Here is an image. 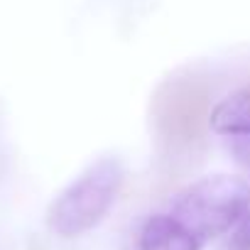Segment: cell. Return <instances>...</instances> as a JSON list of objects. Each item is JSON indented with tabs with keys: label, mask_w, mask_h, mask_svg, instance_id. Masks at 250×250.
<instances>
[{
	"label": "cell",
	"mask_w": 250,
	"mask_h": 250,
	"mask_svg": "<svg viewBox=\"0 0 250 250\" xmlns=\"http://www.w3.org/2000/svg\"><path fill=\"white\" fill-rule=\"evenodd\" d=\"M125 167L118 157H101L88 165L47 208V226L62 238H76L96 228L115 204Z\"/></svg>",
	"instance_id": "6da1fadb"
},
{
	"label": "cell",
	"mask_w": 250,
	"mask_h": 250,
	"mask_svg": "<svg viewBox=\"0 0 250 250\" xmlns=\"http://www.w3.org/2000/svg\"><path fill=\"white\" fill-rule=\"evenodd\" d=\"M250 211V184L235 174H208L184 187L169 204V213L182 221L201 243L228 233Z\"/></svg>",
	"instance_id": "7a4b0ae2"
},
{
	"label": "cell",
	"mask_w": 250,
	"mask_h": 250,
	"mask_svg": "<svg viewBox=\"0 0 250 250\" xmlns=\"http://www.w3.org/2000/svg\"><path fill=\"white\" fill-rule=\"evenodd\" d=\"M140 250H201V240L172 213H152L138 238Z\"/></svg>",
	"instance_id": "3957f363"
},
{
	"label": "cell",
	"mask_w": 250,
	"mask_h": 250,
	"mask_svg": "<svg viewBox=\"0 0 250 250\" xmlns=\"http://www.w3.org/2000/svg\"><path fill=\"white\" fill-rule=\"evenodd\" d=\"M208 128L223 138H250V88L221 98L208 113Z\"/></svg>",
	"instance_id": "277c9868"
},
{
	"label": "cell",
	"mask_w": 250,
	"mask_h": 250,
	"mask_svg": "<svg viewBox=\"0 0 250 250\" xmlns=\"http://www.w3.org/2000/svg\"><path fill=\"white\" fill-rule=\"evenodd\" d=\"M230 152L243 174L250 177V138H230Z\"/></svg>",
	"instance_id": "5b68a950"
},
{
	"label": "cell",
	"mask_w": 250,
	"mask_h": 250,
	"mask_svg": "<svg viewBox=\"0 0 250 250\" xmlns=\"http://www.w3.org/2000/svg\"><path fill=\"white\" fill-rule=\"evenodd\" d=\"M228 250H250V211L243 216V221L233 228Z\"/></svg>",
	"instance_id": "8992f818"
}]
</instances>
